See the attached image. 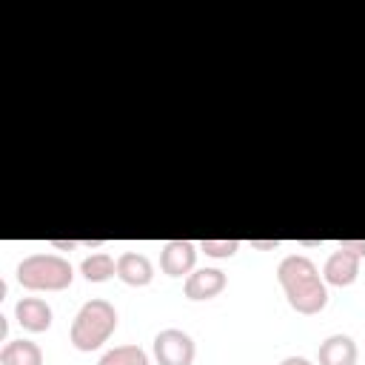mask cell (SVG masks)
<instances>
[{"label": "cell", "instance_id": "obj_10", "mask_svg": "<svg viewBox=\"0 0 365 365\" xmlns=\"http://www.w3.org/2000/svg\"><path fill=\"white\" fill-rule=\"evenodd\" d=\"M356 342L348 334H331L319 345V365H356Z\"/></svg>", "mask_w": 365, "mask_h": 365}, {"label": "cell", "instance_id": "obj_6", "mask_svg": "<svg viewBox=\"0 0 365 365\" xmlns=\"http://www.w3.org/2000/svg\"><path fill=\"white\" fill-rule=\"evenodd\" d=\"M356 277H359V257L351 254V251L336 248V251L325 259V265H322V279H325L328 285L345 288V285H351Z\"/></svg>", "mask_w": 365, "mask_h": 365}, {"label": "cell", "instance_id": "obj_7", "mask_svg": "<svg viewBox=\"0 0 365 365\" xmlns=\"http://www.w3.org/2000/svg\"><path fill=\"white\" fill-rule=\"evenodd\" d=\"M222 288H225V274L220 268H197L194 274L185 277V285H182L185 297L194 302L214 299L217 294H222Z\"/></svg>", "mask_w": 365, "mask_h": 365}, {"label": "cell", "instance_id": "obj_12", "mask_svg": "<svg viewBox=\"0 0 365 365\" xmlns=\"http://www.w3.org/2000/svg\"><path fill=\"white\" fill-rule=\"evenodd\" d=\"M80 274L88 282H106L117 274V259H111V254H106V251H97L80 262Z\"/></svg>", "mask_w": 365, "mask_h": 365}, {"label": "cell", "instance_id": "obj_1", "mask_svg": "<svg viewBox=\"0 0 365 365\" xmlns=\"http://www.w3.org/2000/svg\"><path fill=\"white\" fill-rule=\"evenodd\" d=\"M277 279L288 297V305L297 314H319L328 305V288L325 279L319 277L317 265L302 257V254H288L279 265H277Z\"/></svg>", "mask_w": 365, "mask_h": 365}, {"label": "cell", "instance_id": "obj_13", "mask_svg": "<svg viewBox=\"0 0 365 365\" xmlns=\"http://www.w3.org/2000/svg\"><path fill=\"white\" fill-rule=\"evenodd\" d=\"M97 365H148V354L140 345H117L106 351Z\"/></svg>", "mask_w": 365, "mask_h": 365}, {"label": "cell", "instance_id": "obj_2", "mask_svg": "<svg viewBox=\"0 0 365 365\" xmlns=\"http://www.w3.org/2000/svg\"><path fill=\"white\" fill-rule=\"evenodd\" d=\"M117 328V311L108 299H88L71 322V345L77 351H97Z\"/></svg>", "mask_w": 365, "mask_h": 365}, {"label": "cell", "instance_id": "obj_17", "mask_svg": "<svg viewBox=\"0 0 365 365\" xmlns=\"http://www.w3.org/2000/svg\"><path fill=\"white\" fill-rule=\"evenodd\" d=\"M251 245H254V248H277L279 242H277V240H251Z\"/></svg>", "mask_w": 365, "mask_h": 365}, {"label": "cell", "instance_id": "obj_9", "mask_svg": "<svg viewBox=\"0 0 365 365\" xmlns=\"http://www.w3.org/2000/svg\"><path fill=\"white\" fill-rule=\"evenodd\" d=\"M117 277L125 282V285H134V288H143L154 279V265L145 254L140 251H125L117 257Z\"/></svg>", "mask_w": 365, "mask_h": 365}, {"label": "cell", "instance_id": "obj_8", "mask_svg": "<svg viewBox=\"0 0 365 365\" xmlns=\"http://www.w3.org/2000/svg\"><path fill=\"white\" fill-rule=\"evenodd\" d=\"M14 317H17L20 328H26L31 334H43V331L51 328V308L40 297H23L14 305Z\"/></svg>", "mask_w": 365, "mask_h": 365}, {"label": "cell", "instance_id": "obj_18", "mask_svg": "<svg viewBox=\"0 0 365 365\" xmlns=\"http://www.w3.org/2000/svg\"><path fill=\"white\" fill-rule=\"evenodd\" d=\"M279 365H311V362H308L305 356H285Z\"/></svg>", "mask_w": 365, "mask_h": 365}, {"label": "cell", "instance_id": "obj_16", "mask_svg": "<svg viewBox=\"0 0 365 365\" xmlns=\"http://www.w3.org/2000/svg\"><path fill=\"white\" fill-rule=\"evenodd\" d=\"M51 245H54V248H63V251H71L77 242H74V240H51Z\"/></svg>", "mask_w": 365, "mask_h": 365}, {"label": "cell", "instance_id": "obj_5", "mask_svg": "<svg viewBox=\"0 0 365 365\" xmlns=\"http://www.w3.org/2000/svg\"><path fill=\"white\" fill-rule=\"evenodd\" d=\"M197 262V245L188 240H168L160 251V268L168 277H182Z\"/></svg>", "mask_w": 365, "mask_h": 365}, {"label": "cell", "instance_id": "obj_15", "mask_svg": "<svg viewBox=\"0 0 365 365\" xmlns=\"http://www.w3.org/2000/svg\"><path fill=\"white\" fill-rule=\"evenodd\" d=\"M336 248L351 251V254H356V257H365V240H339Z\"/></svg>", "mask_w": 365, "mask_h": 365}, {"label": "cell", "instance_id": "obj_11", "mask_svg": "<svg viewBox=\"0 0 365 365\" xmlns=\"http://www.w3.org/2000/svg\"><path fill=\"white\" fill-rule=\"evenodd\" d=\"M3 365H43V351L31 339H9L0 351Z\"/></svg>", "mask_w": 365, "mask_h": 365}, {"label": "cell", "instance_id": "obj_4", "mask_svg": "<svg viewBox=\"0 0 365 365\" xmlns=\"http://www.w3.org/2000/svg\"><path fill=\"white\" fill-rule=\"evenodd\" d=\"M194 354V339L180 328H165L154 336V356L160 365H191Z\"/></svg>", "mask_w": 365, "mask_h": 365}, {"label": "cell", "instance_id": "obj_3", "mask_svg": "<svg viewBox=\"0 0 365 365\" xmlns=\"http://www.w3.org/2000/svg\"><path fill=\"white\" fill-rule=\"evenodd\" d=\"M74 279L68 259L57 254H29L17 265V282L29 291H63Z\"/></svg>", "mask_w": 365, "mask_h": 365}, {"label": "cell", "instance_id": "obj_14", "mask_svg": "<svg viewBox=\"0 0 365 365\" xmlns=\"http://www.w3.org/2000/svg\"><path fill=\"white\" fill-rule=\"evenodd\" d=\"M200 248L214 259H225L240 251V240H202Z\"/></svg>", "mask_w": 365, "mask_h": 365}]
</instances>
